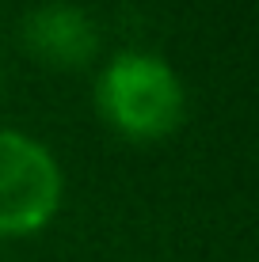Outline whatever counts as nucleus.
<instances>
[{"instance_id":"obj_1","label":"nucleus","mask_w":259,"mask_h":262,"mask_svg":"<svg viewBox=\"0 0 259 262\" xmlns=\"http://www.w3.org/2000/svg\"><path fill=\"white\" fill-rule=\"evenodd\" d=\"M95 103L114 129L130 137H164L183 118L187 92L180 72L145 50H122L95 76Z\"/></svg>"},{"instance_id":"obj_2","label":"nucleus","mask_w":259,"mask_h":262,"mask_svg":"<svg viewBox=\"0 0 259 262\" xmlns=\"http://www.w3.org/2000/svg\"><path fill=\"white\" fill-rule=\"evenodd\" d=\"M61 202V167L42 141L0 129V236L34 232Z\"/></svg>"},{"instance_id":"obj_3","label":"nucleus","mask_w":259,"mask_h":262,"mask_svg":"<svg viewBox=\"0 0 259 262\" xmlns=\"http://www.w3.org/2000/svg\"><path fill=\"white\" fill-rule=\"evenodd\" d=\"M19 38L38 61H50V65H61V69L84 65L99 50L95 19L80 4H69V0L34 4L19 23Z\"/></svg>"}]
</instances>
